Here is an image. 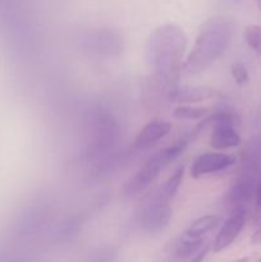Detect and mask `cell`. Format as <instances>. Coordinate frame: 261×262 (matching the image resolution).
<instances>
[{
	"instance_id": "cell-1",
	"label": "cell",
	"mask_w": 261,
	"mask_h": 262,
	"mask_svg": "<svg viewBox=\"0 0 261 262\" xmlns=\"http://www.w3.org/2000/svg\"><path fill=\"white\" fill-rule=\"evenodd\" d=\"M233 35V23L224 15L210 17L200 26L193 46L184 60L189 74L206 71L224 54Z\"/></svg>"
},
{
	"instance_id": "cell-2",
	"label": "cell",
	"mask_w": 261,
	"mask_h": 262,
	"mask_svg": "<svg viewBox=\"0 0 261 262\" xmlns=\"http://www.w3.org/2000/svg\"><path fill=\"white\" fill-rule=\"evenodd\" d=\"M188 37L182 27L174 23L156 27L146 38L145 60L156 73H179Z\"/></svg>"
},
{
	"instance_id": "cell-3",
	"label": "cell",
	"mask_w": 261,
	"mask_h": 262,
	"mask_svg": "<svg viewBox=\"0 0 261 262\" xmlns=\"http://www.w3.org/2000/svg\"><path fill=\"white\" fill-rule=\"evenodd\" d=\"M89 140H87L86 156L89 160L101 163L106 166L109 164L110 154L114 151L119 141V124L112 113L102 107H97L90 113Z\"/></svg>"
},
{
	"instance_id": "cell-4",
	"label": "cell",
	"mask_w": 261,
	"mask_h": 262,
	"mask_svg": "<svg viewBox=\"0 0 261 262\" xmlns=\"http://www.w3.org/2000/svg\"><path fill=\"white\" fill-rule=\"evenodd\" d=\"M188 146L186 138L176 141L168 147L163 148L159 152L154 154L151 158L145 161L142 166L123 184L122 193L125 197H136L143 193L151 187V184L158 179L161 171L176 161L183 154Z\"/></svg>"
},
{
	"instance_id": "cell-5",
	"label": "cell",
	"mask_w": 261,
	"mask_h": 262,
	"mask_svg": "<svg viewBox=\"0 0 261 262\" xmlns=\"http://www.w3.org/2000/svg\"><path fill=\"white\" fill-rule=\"evenodd\" d=\"M78 45L94 55L117 58L124 49V41L113 28H91L79 33Z\"/></svg>"
},
{
	"instance_id": "cell-6",
	"label": "cell",
	"mask_w": 261,
	"mask_h": 262,
	"mask_svg": "<svg viewBox=\"0 0 261 262\" xmlns=\"http://www.w3.org/2000/svg\"><path fill=\"white\" fill-rule=\"evenodd\" d=\"M173 217V207L170 202L159 199L156 194L150 197L138 210L136 224L142 232L156 234L165 229Z\"/></svg>"
},
{
	"instance_id": "cell-7",
	"label": "cell",
	"mask_w": 261,
	"mask_h": 262,
	"mask_svg": "<svg viewBox=\"0 0 261 262\" xmlns=\"http://www.w3.org/2000/svg\"><path fill=\"white\" fill-rule=\"evenodd\" d=\"M178 87V73L164 74L154 72L143 83V101L150 107L163 105L164 101L171 102Z\"/></svg>"
},
{
	"instance_id": "cell-8",
	"label": "cell",
	"mask_w": 261,
	"mask_h": 262,
	"mask_svg": "<svg viewBox=\"0 0 261 262\" xmlns=\"http://www.w3.org/2000/svg\"><path fill=\"white\" fill-rule=\"evenodd\" d=\"M260 174L250 169H241L240 174L232 182L225 194V202L230 207V211L234 209H246L255 199L256 184Z\"/></svg>"
},
{
	"instance_id": "cell-9",
	"label": "cell",
	"mask_w": 261,
	"mask_h": 262,
	"mask_svg": "<svg viewBox=\"0 0 261 262\" xmlns=\"http://www.w3.org/2000/svg\"><path fill=\"white\" fill-rule=\"evenodd\" d=\"M205 239H194L181 234L166 243L159 257L154 262H183L191 260L204 247Z\"/></svg>"
},
{
	"instance_id": "cell-10",
	"label": "cell",
	"mask_w": 261,
	"mask_h": 262,
	"mask_svg": "<svg viewBox=\"0 0 261 262\" xmlns=\"http://www.w3.org/2000/svg\"><path fill=\"white\" fill-rule=\"evenodd\" d=\"M246 219H247V210L246 209H234L230 211L229 216L223 223L222 228L219 229L215 239L211 245L212 252L219 253L229 247L238 235L241 234L245 228Z\"/></svg>"
},
{
	"instance_id": "cell-11",
	"label": "cell",
	"mask_w": 261,
	"mask_h": 262,
	"mask_svg": "<svg viewBox=\"0 0 261 262\" xmlns=\"http://www.w3.org/2000/svg\"><path fill=\"white\" fill-rule=\"evenodd\" d=\"M237 161L234 155L224 152H204L197 156L191 165V177L199 179L201 177L227 170Z\"/></svg>"
},
{
	"instance_id": "cell-12",
	"label": "cell",
	"mask_w": 261,
	"mask_h": 262,
	"mask_svg": "<svg viewBox=\"0 0 261 262\" xmlns=\"http://www.w3.org/2000/svg\"><path fill=\"white\" fill-rule=\"evenodd\" d=\"M171 124L166 120H150L146 123L140 132L136 135V137L132 141V148L136 151H143L147 148L153 147L155 143L163 140L164 137L170 133Z\"/></svg>"
},
{
	"instance_id": "cell-13",
	"label": "cell",
	"mask_w": 261,
	"mask_h": 262,
	"mask_svg": "<svg viewBox=\"0 0 261 262\" xmlns=\"http://www.w3.org/2000/svg\"><path fill=\"white\" fill-rule=\"evenodd\" d=\"M219 96L216 90L207 86H182L178 87L174 92L173 101L179 104H194V102L205 101V100L214 99Z\"/></svg>"
},
{
	"instance_id": "cell-14",
	"label": "cell",
	"mask_w": 261,
	"mask_h": 262,
	"mask_svg": "<svg viewBox=\"0 0 261 262\" xmlns=\"http://www.w3.org/2000/svg\"><path fill=\"white\" fill-rule=\"evenodd\" d=\"M220 223H222V217L217 215H204V216L193 220L182 234L189 238H194V239H204L205 235L214 230Z\"/></svg>"
},
{
	"instance_id": "cell-15",
	"label": "cell",
	"mask_w": 261,
	"mask_h": 262,
	"mask_svg": "<svg viewBox=\"0 0 261 262\" xmlns=\"http://www.w3.org/2000/svg\"><path fill=\"white\" fill-rule=\"evenodd\" d=\"M184 171H186L184 165L178 166V168L173 171V174H171V176L169 177L165 182H164L163 186H161L160 188L155 192L156 196H158L159 199L164 200V201L170 202L171 200L174 199V196H176L177 192H178L182 182H183Z\"/></svg>"
},
{
	"instance_id": "cell-16",
	"label": "cell",
	"mask_w": 261,
	"mask_h": 262,
	"mask_svg": "<svg viewBox=\"0 0 261 262\" xmlns=\"http://www.w3.org/2000/svg\"><path fill=\"white\" fill-rule=\"evenodd\" d=\"M84 219L82 216V214L79 215H73V216L68 217L66 222L61 224L60 229L56 233V238L60 242H69V241L73 239L74 237L78 235V233L81 232V228L83 225Z\"/></svg>"
},
{
	"instance_id": "cell-17",
	"label": "cell",
	"mask_w": 261,
	"mask_h": 262,
	"mask_svg": "<svg viewBox=\"0 0 261 262\" xmlns=\"http://www.w3.org/2000/svg\"><path fill=\"white\" fill-rule=\"evenodd\" d=\"M209 107L192 106V105H179L174 107L171 114L176 119L181 120H202L206 115H209Z\"/></svg>"
},
{
	"instance_id": "cell-18",
	"label": "cell",
	"mask_w": 261,
	"mask_h": 262,
	"mask_svg": "<svg viewBox=\"0 0 261 262\" xmlns=\"http://www.w3.org/2000/svg\"><path fill=\"white\" fill-rule=\"evenodd\" d=\"M243 38L251 50L255 53H261V26H247L243 31Z\"/></svg>"
},
{
	"instance_id": "cell-19",
	"label": "cell",
	"mask_w": 261,
	"mask_h": 262,
	"mask_svg": "<svg viewBox=\"0 0 261 262\" xmlns=\"http://www.w3.org/2000/svg\"><path fill=\"white\" fill-rule=\"evenodd\" d=\"M230 73H232L233 78L238 86H246L248 83L250 76H248L247 68L242 61H234L230 67Z\"/></svg>"
},
{
	"instance_id": "cell-20",
	"label": "cell",
	"mask_w": 261,
	"mask_h": 262,
	"mask_svg": "<svg viewBox=\"0 0 261 262\" xmlns=\"http://www.w3.org/2000/svg\"><path fill=\"white\" fill-rule=\"evenodd\" d=\"M113 252L110 248H99L96 252L92 255L91 262H112Z\"/></svg>"
},
{
	"instance_id": "cell-21",
	"label": "cell",
	"mask_w": 261,
	"mask_h": 262,
	"mask_svg": "<svg viewBox=\"0 0 261 262\" xmlns=\"http://www.w3.org/2000/svg\"><path fill=\"white\" fill-rule=\"evenodd\" d=\"M255 207H256V214L261 216V174L258 177L257 184H256V191H255Z\"/></svg>"
},
{
	"instance_id": "cell-22",
	"label": "cell",
	"mask_w": 261,
	"mask_h": 262,
	"mask_svg": "<svg viewBox=\"0 0 261 262\" xmlns=\"http://www.w3.org/2000/svg\"><path fill=\"white\" fill-rule=\"evenodd\" d=\"M207 253H209V246H204L202 250L200 251L194 257H192L191 260H189V262H204L205 258H206Z\"/></svg>"
},
{
	"instance_id": "cell-23",
	"label": "cell",
	"mask_w": 261,
	"mask_h": 262,
	"mask_svg": "<svg viewBox=\"0 0 261 262\" xmlns=\"http://www.w3.org/2000/svg\"><path fill=\"white\" fill-rule=\"evenodd\" d=\"M251 243H252V245H257V246L261 245V227L258 228L255 233H253L252 238H251Z\"/></svg>"
},
{
	"instance_id": "cell-24",
	"label": "cell",
	"mask_w": 261,
	"mask_h": 262,
	"mask_svg": "<svg viewBox=\"0 0 261 262\" xmlns=\"http://www.w3.org/2000/svg\"><path fill=\"white\" fill-rule=\"evenodd\" d=\"M233 262H248V257H242V258H238V260L233 261Z\"/></svg>"
},
{
	"instance_id": "cell-25",
	"label": "cell",
	"mask_w": 261,
	"mask_h": 262,
	"mask_svg": "<svg viewBox=\"0 0 261 262\" xmlns=\"http://www.w3.org/2000/svg\"><path fill=\"white\" fill-rule=\"evenodd\" d=\"M256 4H257V8L261 10V0H256Z\"/></svg>"
},
{
	"instance_id": "cell-26",
	"label": "cell",
	"mask_w": 261,
	"mask_h": 262,
	"mask_svg": "<svg viewBox=\"0 0 261 262\" xmlns=\"http://www.w3.org/2000/svg\"><path fill=\"white\" fill-rule=\"evenodd\" d=\"M257 262H261V258H260V260H258V261H257Z\"/></svg>"
}]
</instances>
